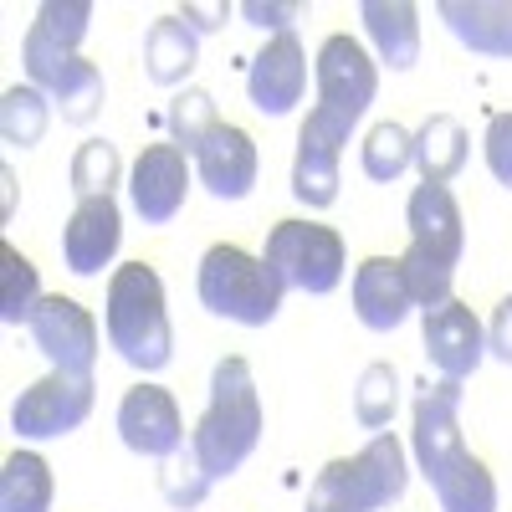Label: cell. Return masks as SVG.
<instances>
[{"label":"cell","instance_id":"obj_17","mask_svg":"<svg viewBox=\"0 0 512 512\" xmlns=\"http://www.w3.org/2000/svg\"><path fill=\"white\" fill-rule=\"evenodd\" d=\"M195 175L216 200H246L256 185V139L236 123H221L195 149Z\"/></svg>","mask_w":512,"mask_h":512},{"label":"cell","instance_id":"obj_27","mask_svg":"<svg viewBox=\"0 0 512 512\" xmlns=\"http://www.w3.org/2000/svg\"><path fill=\"white\" fill-rule=\"evenodd\" d=\"M410 164H415V134L410 128H400L395 118L374 123L369 139H364V175L379 180V185H390V180L405 175Z\"/></svg>","mask_w":512,"mask_h":512},{"label":"cell","instance_id":"obj_13","mask_svg":"<svg viewBox=\"0 0 512 512\" xmlns=\"http://www.w3.org/2000/svg\"><path fill=\"white\" fill-rule=\"evenodd\" d=\"M190 195V164L185 149L175 144H149L134 159V175H128V200L144 216V226H169L185 210Z\"/></svg>","mask_w":512,"mask_h":512},{"label":"cell","instance_id":"obj_11","mask_svg":"<svg viewBox=\"0 0 512 512\" xmlns=\"http://www.w3.org/2000/svg\"><path fill=\"white\" fill-rule=\"evenodd\" d=\"M303 88H308V52H303V41H297V31H282L251 57L246 98H251L256 113L282 118L303 103Z\"/></svg>","mask_w":512,"mask_h":512},{"label":"cell","instance_id":"obj_34","mask_svg":"<svg viewBox=\"0 0 512 512\" xmlns=\"http://www.w3.org/2000/svg\"><path fill=\"white\" fill-rule=\"evenodd\" d=\"M241 16H246V26H262V31L282 36V31H292V21L308 16V6L303 0H246Z\"/></svg>","mask_w":512,"mask_h":512},{"label":"cell","instance_id":"obj_29","mask_svg":"<svg viewBox=\"0 0 512 512\" xmlns=\"http://www.w3.org/2000/svg\"><path fill=\"white\" fill-rule=\"evenodd\" d=\"M210 487H216V482H210V472H205V461H200L195 441H185L175 456H164V466H159V492H164V502H169V507L190 512V507H200V502H205V492H210Z\"/></svg>","mask_w":512,"mask_h":512},{"label":"cell","instance_id":"obj_19","mask_svg":"<svg viewBox=\"0 0 512 512\" xmlns=\"http://www.w3.org/2000/svg\"><path fill=\"white\" fill-rule=\"evenodd\" d=\"M359 16L374 41V62L390 72H410L420 62V11L410 0H364Z\"/></svg>","mask_w":512,"mask_h":512},{"label":"cell","instance_id":"obj_2","mask_svg":"<svg viewBox=\"0 0 512 512\" xmlns=\"http://www.w3.org/2000/svg\"><path fill=\"white\" fill-rule=\"evenodd\" d=\"M108 344L118 349L123 364L144 374H159L175 359V328L164 313V282L154 267L128 262L108 282Z\"/></svg>","mask_w":512,"mask_h":512},{"label":"cell","instance_id":"obj_7","mask_svg":"<svg viewBox=\"0 0 512 512\" xmlns=\"http://www.w3.org/2000/svg\"><path fill=\"white\" fill-rule=\"evenodd\" d=\"M88 21H93L88 0H47V6L36 11V21L26 31V47H21L31 88L47 93L52 82L82 57L77 47H82V36H88Z\"/></svg>","mask_w":512,"mask_h":512},{"label":"cell","instance_id":"obj_5","mask_svg":"<svg viewBox=\"0 0 512 512\" xmlns=\"http://www.w3.org/2000/svg\"><path fill=\"white\" fill-rule=\"evenodd\" d=\"M262 262L272 267V277L282 282V292H313L328 297L338 282H344L349 267V251L344 236L333 226L318 221H277L267 236V256Z\"/></svg>","mask_w":512,"mask_h":512},{"label":"cell","instance_id":"obj_33","mask_svg":"<svg viewBox=\"0 0 512 512\" xmlns=\"http://www.w3.org/2000/svg\"><path fill=\"white\" fill-rule=\"evenodd\" d=\"M400 267H405V282H410V297H415L420 313L451 303V282H456L451 267L431 262V256H420V251H410V246H405V256H400Z\"/></svg>","mask_w":512,"mask_h":512},{"label":"cell","instance_id":"obj_8","mask_svg":"<svg viewBox=\"0 0 512 512\" xmlns=\"http://www.w3.org/2000/svg\"><path fill=\"white\" fill-rule=\"evenodd\" d=\"M354 134V123L333 118L328 108H313L297 128V159H292V195L308 210H328L338 200V159Z\"/></svg>","mask_w":512,"mask_h":512},{"label":"cell","instance_id":"obj_18","mask_svg":"<svg viewBox=\"0 0 512 512\" xmlns=\"http://www.w3.org/2000/svg\"><path fill=\"white\" fill-rule=\"evenodd\" d=\"M410 308H415V297H410L400 256H369V262H359V272H354V313H359L364 328L390 333L410 318Z\"/></svg>","mask_w":512,"mask_h":512},{"label":"cell","instance_id":"obj_14","mask_svg":"<svg viewBox=\"0 0 512 512\" xmlns=\"http://www.w3.org/2000/svg\"><path fill=\"white\" fill-rule=\"evenodd\" d=\"M118 436L128 451L139 456H175L185 446V420H180V405L169 390L159 384H134L118 405Z\"/></svg>","mask_w":512,"mask_h":512},{"label":"cell","instance_id":"obj_32","mask_svg":"<svg viewBox=\"0 0 512 512\" xmlns=\"http://www.w3.org/2000/svg\"><path fill=\"white\" fill-rule=\"evenodd\" d=\"M118 175H123V159H118V149L108 139H88L72 154V190H77V200L113 195Z\"/></svg>","mask_w":512,"mask_h":512},{"label":"cell","instance_id":"obj_26","mask_svg":"<svg viewBox=\"0 0 512 512\" xmlns=\"http://www.w3.org/2000/svg\"><path fill=\"white\" fill-rule=\"evenodd\" d=\"M103 72L88 62V57H77L52 88H47V98H52V108L62 113V123H93L98 118V108H103Z\"/></svg>","mask_w":512,"mask_h":512},{"label":"cell","instance_id":"obj_1","mask_svg":"<svg viewBox=\"0 0 512 512\" xmlns=\"http://www.w3.org/2000/svg\"><path fill=\"white\" fill-rule=\"evenodd\" d=\"M195 451L205 461L210 482H226L241 472V461L262 441V400H256V379L241 354H226L210 369V405L195 420Z\"/></svg>","mask_w":512,"mask_h":512},{"label":"cell","instance_id":"obj_23","mask_svg":"<svg viewBox=\"0 0 512 512\" xmlns=\"http://www.w3.org/2000/svg\"><path fill=\"white\" fill-rule=\"evenodd\" d=\"M195 52H200V36L180 21V16H159L144 36V67L159 88H175L195 72Z\"/></svg>","mask_w":512,"mask_h":512},{"label":"cell","instance_id":"obj_36","mask_svg":"<svg viewBox=\"0 0 512 512\" xmlns=\"http://www.w3.org/2000/svg\"><path fill=\"white\" fill-rule=\"evenodd\" d=\"M487 349H492V359L512 364V292L497 303V313H492V323H487Z\"/></svg>","mask_w":512,"mask_h":512},{"label":"cell","instance_id":"obj_15","mask_svg":"<svg viewBox=\"0 0 512 512\" xmlns=\"http://www.w3.org/2000/svg\"><path fill=\"white\" fill-rule=\"evenodd\" d=\"M405 226H410V251L456 272L461 251H466V221L446 185H415V195L405 205Z\"/></svg>","mask_w":512,"mask_h":512},{"label":"cell","instance_id":"obj_24","mask_svg":"<svg viewBox=\"0 0 512 512\" xmlns=\"http://www.w3.org/2000/svg\"><path fill=\"white\" fill-rule=\"evenodd\" d=\"M52 507V466L36 451H11L0 466V512H47Z\"/></svg>","mask_w":512,"mask_h":512},{"label":"cell","instance_id":"obj_16","mask_svg":"<svg viewBox=\"0 0 512 512\" xmlns=\"http://www.w3.org/2000/svg\"><path fill=\"white\" fill-rule=\"evenodd\" d=\"M123 236V216H118V200L113 195H93V200H77L72 221L62 231V256L77 277H98Z\"/></svg>","mask_w":512,"mask_h":512},{"label":"cell","instance_id":"obj_30","mask_svg":"<svg viewBox=\"0 0 512 512\" xmlns=\"http://www.w3.org/2000/svg\"><path fill=\"white\" fill-rule=\"evenodd\" d=\"M216 128H221L216 98H210L205 88H185L175 103H169V144H175V149L195 154L210 134H216Z\"/></svg>","mask_w":512,"mask_h":512},{"label":"cell","instance_id":"obj_22","mask_svg":"<svg viewBox=\"0 0 512 512\" xmlns=\"http://www.w3.org/2000/svg\"><path fill=\"white\" fill-rule=\"evenodd\" d=\"M415 164L420 185H451L466 164V128L451 113H431L415 134Z\"/></svg>","mask_w":512,"mask_h":512},{"label":"cell","instance_id":"obj_35","mask_svg":"<svg viewBox=\"0 0 512 512\" xmlns=\"http://www.w3.org/2000/svg\"><path fill=\"white\" fill-rule=\"evenodd\" d=\"M482 149H487V169H492V180L512 190V113H492Z\"/></svg>","mask_w":512,"mask_h":512},{"label":"cell","instance_id":"obj_4","mask_svg":"<svg viewBox=\"0 0 512 512\" xmlns=\"http://www.w3.org/2000/svg\"><path fill=\"white\" fill-rule=\"evenodd\" d=\"M195 292L216 318H231L246 328H267L282 313V282L272 277L262 256H251L241 246H210L200 256Z\"/></svg>","mask_w":512,"mask_h":512},{"label":"cell","instance_id":"obj_21","mask_svg":"<svg viewBox=\"0 0 512 512\" xmlns=\"http://www.w3.org/2000/svg\"><path fill=\"white\" fill-rule=\"evenodd\" d=\"M431 492H436L441 512H497V482L472 451H456L431 477Z\"/></svg>","mask_w":512,"mask_h":512},{"label":"cell","instance_id":"obj_12","mask_svg":"<svg viewBox=\"0 0 512 512\" xmlns=\"http://www.w3.org/2000/svg\"><path fill=\"white\" fill-rule=\"evenodd\" d=\"M420 333H425V359L436 364L441 379H466L477 374L482 354H487V328L477 323V313L466 303H441V308H425L420 313Z\"/></svg>","mask_w":512,"mask_h":512},{"label":"cell","instance_id":"obj_28","mask_svg":"<svg viewBox=\"0 0 512 512\" xmlns=\"http://www.w3.org/2000/svg\"><path fill=\"white\" fill-rule=\"evenodd\" d=\"M41 303V282H36V267L31 256H21L16 246H0V323H31Z\"/></svg>","mask_w":512,"mask_h":512},{"label":"cell","instance_id":"obj_20","mask_svg":"<svg viewBox=\"0 0 512 512\" xmlns=\"http://www.w3.org/2000/svg\"><path fill=\"white\" fill-rule=\"evenodd\" d=\"M436 16L461 47L482 57H512V0H441Z\"/></svg>","mask_w":512,"mask_h":512},{"label":"cell","instance_id":"obj_3","mask_svg":"<svg viewBox=\"0 0 512 512\" xmlns=\"http://www.w3.org/2000/svg\"><path fill=\"white\" fill-rule=\"evenodd\" d=\"M410 487V466H405V446L379 431L359 456H338L308 487V512H379L400 502Z\"/></svg>","mask_w":512,"mask_h":512},{"label":"cell","instance_id":"obj_9","mask_svg":"<svg viewBox=\"0 0 512 512\" xmlns=\"http://www.w3.org/2000/svg\"><path fill=\"white\" fill-rule=\"evenodd\" d=\"M313 72H318V108H328L333 118H344V123H359L364 108H369L374 93H379V67H374V57L359 47L354 36H344V31L328 36L323 47H318Z\"/></svg>","mask_w":512,"mask_h":512},{"label":"cell","instance_id":"obj_37","mask_svg":"<svg viewBox=\"0 0 512 512\" xmlns=\"http://www.w3.org/2000/svg\"><path fill=\"white\" fill-rule=\"evenodd\" d=\"M226 16H231V6H226V0H221V6H185L180 11V21L200 36V31H221L226 26Z\"/></svg>","mask_w":512,"mask_h":512},{"label":"cell","instance_id":"obj_10","mask_svg":"<svg viewBox=\"0 0 512 512\" xmlns=\"http://www.w3.org/2000/svg\"><path fill=\"white\" fill-rule=\"evenodd\" d=\"M26 328H31V344L52 359V369H62V374H93V364H98V323H93V313L82 303L52 292V297H41V303H36Z\"/></svg>","mask_w":512,"mask_h":512},{"label":"cell","instance_id":"obj_31","mask_svg":"<svg viewBox=\"0 0 512 512\" xmlns=\"http://www.w3.org/2000/svg\"><path fill=\"white\" fill-rule=\"evenodd\" d=\"M395 405H400V374L390 364H369L359 374V390H354V415L364 431H384V425L395 420Z\"/></svg>","mask_w":512,"mask_h":512},{"label":"cell","instance_id":"obj_6","mask_svg":"<svg viewBox=\"0 0 512 512\" xmlns=\"http://www.w3.org/2000/svg\"><path fill=\"white\" fill-rule=\"evenodd\" d=\"M88 415H93V374H62V369L36 379L31 390H21V400L11 405V425L26 441L67 436Z\"/></svg>","mask_w":512,"mask_h":512},{"label":"cell","instance_id":"obj_25","mask_svg":"<svg viewBox=\"0 0 512 512\" xmlns=\"http://www.w3.org/2000/svg\"><path fill=\"white\" fill-rule=\"evenodd\" d=\"M47 123H52V98L47 93L31 88V82L6 88V98H0V134H6V144H16V149L41 144Z\"/></svg>","mask_w":512,"mask_h":512}]
</instances>
